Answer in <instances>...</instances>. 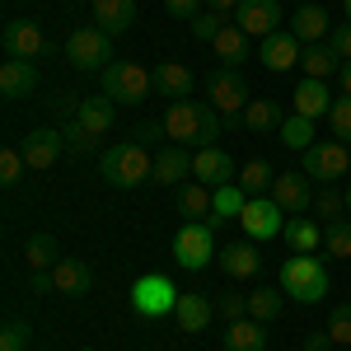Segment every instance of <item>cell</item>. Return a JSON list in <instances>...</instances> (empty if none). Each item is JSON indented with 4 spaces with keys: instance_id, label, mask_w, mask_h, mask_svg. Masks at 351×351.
<instances>
[{
    "instance_id": "d6a6232c",
    "label": "cell",
    "mask_w": 351,
    "mask_h": 351,
    "mask_svg": "<svg viewBox=\"0 0 351 351\" xmlns=\"http://www.w3.org/2000/svg\"><path fill=\"white\" fill-rule=\"evenodd\" d=\"M276 136H281V145L286 150H309L314 145V117H300V112H291V117H281V127H276Z\"/></svg>"
},
{
    "instance_id": "1f68e13d",
    "label": "cell",
    "mask_w": 351,
    "mask_h": 351,
    "mask_svg": "<svg viewBox=\"0 0 351 351\" xmlns=\"http://www.w3.org/2000/svg\"><path fill=\"white\" fill-rule=\"evenodd\" d=\"M24 263H28V271H52L61 263V243L52 234H33L24 243Z\"/></svg>"
},
{
    "instance_id": "2e32d148",
    "label": "cell",
    "mask_w": 351,
    "mask_h": 351,
    "mask_svg": "<svg viewBox=\"0 0 351 351\" xmlns=\"http://www.w3.org/2000/svg\"><path fill=\"white\" fill-rule=\"evenodd\" d=\"M271 202H276L286 216H304V211L314 206L309 173H276V183H271Z\"/></svg>"
},
{
    "instance_id": "484cf974",
    "label": "cell",
    "mask_w": 351,
    "mask_h": 351,
    "mask_svg": "<svg viewBox=\"0 0 351 351\" xmlns=\"http://www.w3.org/2000/svg\"><path fill=\"white\" fill-rule=\"evenodd\" d=\"M155 89H160L164 99L178 104V99L192 94V71L183 66V61H160V66H155Z\"/></svg>"
},
{
    "instance_id": "8d00e7d4",
    "label": "cell",
    "mask_w": 351,
    "mask_h": 351,
    "mask_svg": "<svg viewBox=\"0 0 351 351\" xmlns=\"http://www.w3.org/2000/svg\"><path fill=\"white\" fill-rule=\"evenodd\" d=\"M271 183H276V173H271L267 160H248L239 173V188L248 192V197H263V192H271Z\"/></svg>"
},
{
    "instance_id": "ac0fdd59",
    "label": "cell",
    "mask_w": 351,
    "mask_h": 351,
    "mask_svg": "<svg viewBox=\"0 0 351 351\" xmlns=\"http://www.w3.org/2000/svg\"><path fill=\"white\" fill-rule=\"evenodd\" d=\"M94 286V271H89V263H80V258H61L52 271H47V291L52 295H84Z\"/></svg>"
},
{
    "instance_id": "816d5d0a",
    "label": "cell",
    "mask_w": 351,
    "mask_h": 351,
    "mask_svg": "<svg viewBox=\"0 0 351 351\" xmlns=\"http://www.w3.org/2000/svg\"><path fill=\"white\" fill-rule=\"evenodd\" d=\"M328 347H332L328 332H309V337H304V351H328Z\"/></svg>"
},
{
    "instance_id": "44dd1931",
    "label": "cell",
    "mask_w": 351,
    "mask_h": 351,
    "mask_svg": "<svg viewBox=\"0 0 351 351\" xmlns=\"http://www.w3.org/2000/svg\"><path fill=\"white\" fill-rule=\"evenodd\" d=\"M33 84H38V66L19 61V56H5V66H0V94L5 99H24V94H33Z\"/></svg>"
},
{
    "instance_id": "d6986e66",
    "label": "cell",
    "mask_w": 351,
    "mask_h": 351,
    "mask_svg": "<svg viewBox=\"0 0 351 351\" xmlns=\"http://www.w3.org/2000/svg\"><path fill=\"white\" fill-rule=\"evenodd\" d=\"M332 104H337V99L328 94V80H309V75H304V80L295 84V94H291V112L314 117V122H319V117H328V112H332Z\"/></svg>"
},
{
    "instance_id": "603a6c76",
    "label": "cell",
    "mask_w": 351,
    "mask_h": 351,
    "mask_svg": "<svg viewBox=\"0 0 351 351\" xmlns=\"http://www.w3.org/2000/svg\"><path fill=\"white\" fill-rule=\"evenodd\" d=\"M220 267L230 271L234 281H253V276H258V267H263V253L253 248V239L230 243V248H220Z\"/></svg>"
},
{
    "instance_id": "cb8c5ba5",
    "label": "cell",
    "mask_w": 351,
    "mask_h": 351,
    "mask_svg": "<svg viewBox=\"0 0 351 351\" xmlns=\"http://www.w3.org/2000/svg\"><path fill=\"white\" fill-rule=\"evenodd\" d=\"M211 314H216V304L202 295V291H188V295H178V309H173V319L183 332H202V328H211Z\"/></svg>"
},
{
    "instance_id": "9f6ffc18",
    "label": "cell",
    "mask_w": 351,
    "mask_h": 351,
    "mask_svg": "<svg viewBox=\"0 0 351 351\" xmlns=\"http://www.w3.org/2000/svg\"><path fill=\"white\" fill-rule=\"evenodd\" d=\"M304 5H309V0H304Z\"/></svg>"
},
{
    "instance_id": "ab89813d",
    "label": "cell",
    "mask_w": 351,
    "mask_h": 351,
    "mask_svg": "<svg viewBox=\"0 0 351 351\" xmlns=\"http://www.w3.org/2000/svg\"><path fill=\"white\" fill-rule=\"evenodd\" d=\"M24 173H28L24 150H19V145H5V150H0V183H5V188H14Z\"/></svg>"
},
{
    "instance_id": "4dcf8cb0",
    "label": "cell",
    "mask_w": 351,
    "mask_h": 351,
    "mask_svg": "<svg viewBox=\"0 0 351 351\" xmlns=\"http://www.w3.org/2000/svg\"><path fill=\"white\" fill-rule=\"evenodd\" d=\"M211 202H216V192L206 188V183H183L178 188V216H188V220H211Z\"/></svg>"
},
{
    "instance_id": "5bb4252c",
    "label": "cell",
    "mask_w": 351,
    "mask_h": 351,
    "mask_svg": "<svg viewBox=\"0 0 351 351\" xmlns=\"http://www.w3.org/2000/svg\"><path fill=\"white\" fill-rule=\"evenodd\" d=\"M234 24L248 38H271L281 28V0H243L239 10H234Z\"/></svg>"
},
{
    "instance_id": "f546056e",
    "label": "cell",
    "mask_w": 351,
    "mask_h": 351,
    "mask_svg": "<svg viewBox=\"0 0 351 351\" xmlns=\"http://www.w3.org/2000/svg\"><path fill=\"white\" fill-rule=\"evenodd\" d=\"M243 206H248V192L239 188V183H225V188H216V202H211V220L206 225H225V220H239Z\"/></svg>"
},
{
    "instance_id": "e0dca14e",
    "label": "cell",
    "mask_w": 351,
    "mask_h": 351,
    "mask_svg": "<svg viewBox=\"0 0 351 351\" xmlns=\"http://www.w3.org/2000/svg\"><path fill=\"white\" fill-rule=\"evenodd\" d=\"M192 145H164L160 155H155V173H150V183L155 188H178V178H192Z\"/></svg>"
},
{
    "instance_id": "e575fe53",
    "label": "cell",
    "mask_w": 351,
    "mask_h": 351,
    "mask_svg": "<svg viewBox=\"0 0 351 351\" xmlns=\"http://www.w3.org/2000/svg\"><path fill=\"white\" fill-rule=\"evenodd\" d=\"M248 319H258V324H276V319H281V291H271V286H253V291H248Z\"/></svg>"
},
{
    "instance_id": "7c38bea8",
    "label": "cell",
    "mask_w": 351,
    "mask_h": 351,
    "mask_svg": "<svg viewBox=\"0 0 351 351\" xmlns=\"http://www.w3.org/2000/svg\"><path fill=\"white\" fill-rule=\"evenodd\" d=\"M258 61H263L267 71H276V75H286L291 66H300V61H304V43H300L291 28H276L271 38H263V47H258Z\"/></svg>"
},
{
    "instance_id": "83f0119b",
    "label": "cell",
    "mask_w": 351,
    "mask_h": 351,
    "mask_svg": "<svg viewBox=\"0 0 351 351\" xmlns=\"http://www.w3.org/2000/svg\"><path fill=\"white\" fill-rule=\"evenodd\" d=\"M225 351H267V328L258 319H234L225 328Z\"/></svg>"
},
{
    "instance_id": "277c9868",
    "label": "cell",
    "mask_w": 351,
    "mask_h": 351,
    "mask_svg": "<svg viewBox=\"0 0 351 351\" xmlns=\"http://www.w3.org/2000/svg\"><path fill=\"white\" fill-rule=\"evenodd\" d=\"M150 89H155V75L141 61H112L104 71V94L112 104H145Z\"/></svg>"
},
{
    "instance_id": "4fadbf2b",
    "label": "cell",
    "mask_w": 351,
    "mask_h": 351,
    "mask_svg": "<svg viewBox=\"0 0 351 351\" xmlns=\"http://www.w3.org/2000/svg\"><path fill=\"white\" fill-rule=\"evenodd\" d=\"M19 150H24V160L33 173H43V169H52L61 160V150H66V136L56 132V127H38V132H28L19 141Z\"/></svg>"
},
{
    "instance_id": "60d3db41",
    "label": "cell",
    "mask_w": 351,
    "mask_h": 351,
    "mask_svg": "<svg viewBox=\"0 0 351 351\" xmlns=\"http://www.w3.org/2000/svg\"><path fill=\"white\" fill-rule=\"evenodd\" d=\"M328 132H332V141H347L351 145V94H342V99L332 104V112H328Z\"/></svg>"
},
{
    "instance_id": "db71d44e",
    "label": "cell",
    "mask_w": 351,
    "mask_h": 351,
    "mask_svg": "<svg viewBox=\"0 0 351 351\" xmlns=\"http://www.w3.org/2000/svg\"><path fill=\"white\" fill-rule=\"evenodd\" d=\"M342 10H347V24H351V0H342Z\"/></svg>"
},
{
    "instance_id": "bcb514c9",
    "label": "cell",
    "mask_w": 351,
    "mask_h": 351,
    "mask_svg": "<svg viewBox=\"0 0 351 351\" xmlns=\"http://www.w3.org/2000/svg\"><path fill=\"white\" fill-rule=\"evenodd\" d=\"M328 47H332V56L337 61H351V24H337L332 33H328Z\"/></svg>"
},
{
    "instance_id": "7dc6e473",
    "label": "cell",
    "mask_w": 351,
    "mask_h": 351,
    "mask_svg": "<svg viewBox=\"0 0 351 351\" xmlns=\"http://www.w3.org/2000/svg\"><path fill=\"white\" fill-rule=\"evenodd\" d=\"M220 314H225V324L248 319V295H225V300H220Z\"/></svg>"
},
{
    "instance_id": "f35d334b",
    "label": "cell",
    "mask_w": 351,
    "mask_h": 351,
    "mask_svg": "<svg viewBox=\"0 0 351 351\" xmlns=\"http://www.w3.org/2000/svg\"><path fill=\"white\" fill-rule=\"evenodd\" d=\"M314 216L324 220H337V216H347V192L337 188V183H324V192L314 197Z\"/></svg>"
},
{
    "instance_id": "8fae6325",
    "label": "cell",
    "mask_w": 351,
    "mask_h": 351,
    "mask_svg": "<svg viewBox=\"0 0 351 351\" xmlns=\"http://www.w3.org/2000/svg\"><path fill=\"white\" fill-rule=\"evenodd\" d=\"M0 43H5V56H19V61H38L43 52H52L47 33L33 24V19H10L5 33H0Z\"/></svg>"
},
{
    "instance_id": "f1b7e54d",
    "label": "cell",
    "mask_w": 351,
    "mask_h": 351,
    "mask_svg": "<svg viewBox=\"0 0 351 351\" xmlns=\"http://www.w3.org/2000/svg\"><path fill=\"white\" fill-rule=\"evenodd\" d=\"M112 117H117L112 99H84V104H75V122H80L84 132H94L99 141L112 132Z\"/></svg>"
},
{
    "instance_id": "7a4b0ae2",
    "label": "cell",
    "mask_w": 351,
    "mask_h": 351,
    "mask_svg": "<svg viewBox=\"0 0 351 351\" xmlns=\"http://www.w3.org/2000/svg\"><path fill=\"white\" fill-rule=\"evenodd\" d=\"M281 291H291V300L300 304H319L328 295V263L319 253H295L281 267Z\"/></svg>"
},
{
    "instance_id": "9a60e30c",
    "label": "cell",
    "mask_w": 351,
    "mask_h": 351,
    "mask_svg": "<svg viewBox=\"0 0 351 351\" xmlns=\"http://www.w3.org/2000/svg\"><path fill=\"white\" fill-rule=\"evenodd\" d=\"M192 178L197 183H206V188H225V183H239V173H234V160L216 150V145H206V150H197L192 155Z\"/></svg>"
},
{
    "instance_id": "d4e9b609",
    "label": "cell",
    "mask_w": 351,
    "mask_h": 351,
    "mask_svg": "<svg viewBox=\"0 0 351 351\" xmlns=\"http://www.w3.org/2000/svg\"><path fill=\"white\" fill-rule=\"evenodd\" d=\"M94 19L108 38H117L136 24V0H94Z\"/></svg>"
},
{
    "instance_id": "f5cc1de1",
    "label": "cell",
    "mask_w": 351,
    "mask_h": 351,
    "mask_svg": "<svg viewBox=\"0 0 351 351\" xmlns=\"http://www.w3.org/2000/svg\"><path fill=\"white\" fill-rule=\"evenodd\" d=\"M337 84H342V94H351V61H342V71H337Z\"/></svg>"
},
{
    "instance_id": "b9f144b4",
    "label": "cell",
    "mask_w": 351,
    "mask_h": 351,
    "mask_svg": "<svg viewBox=\"0 0 351 351\" xmlns=\"http://www.w3.org/2000/svg\"><path fill=\"white\" fill-rule=\"evenodd\" d=\"M328 337H332V347H351V304H337L332 314H328Z\"/></svg>"
},
{
    "instance_id": "f907efd6",
    "label": "cell",
    "mask_w": 351,
    "mask_h": 351,
    "mask_svg": "<svg viewBox=\"0 0 351 351\" xmlns=\"http://www.w3.org/2000/svg\"><path fill=\"white\" fill-rule=\"evenodd\" d=\"M211 5V14H220V19H234V10H239L243 0H206Z\"/></svg>"
},
{
    "instance_id": "c3c4849f",
    "label": "cell",
    "mask_w": 351,
    "mask_h": 351,
    "mask_svg": "<svg viewBox=\"0 0 351 351\" xmlns=\"http://www.w3.org/2000/svg\"><path fill=\"white\" fill-rule=\"evenodd\" d=\"M169 141V132H164V122H141V127H136V141H141V145H150V141Z\"/></svg>"
},
{
    "instance_id": "30bf717a",
    "label": "cell",
    "mask_w": 351,
    "mask_h": 351,
    "mask_svg": "<svg viewBox=\"0 0 351 351\" xmlns=\"http://www.w3.org/2000/svg\"><path fill=\"white\" fill-rule=\"evenodd\" d=\"M239 225H243V234H248L253 243H263V239H276V234L286 230V211H281L271 197H248Z\"/></svg>"
},
{
    "instance_id": "8992f818",
    "label": "cell",
    "mask_w": 351,
    "mask_h": 351,
    "mask_svg": "<svg viewBox=\"0 0 351 351\" xmlns=\"http://www.w3.org/2000/svg\"><path fill=\"white\" fill-rule=\"evenodd\" d=\"M206 99H211V108L225 112V117H243V108L253 104L239 66H216L211 80H206Z\"/></svg>"
},
{
    "instance_id": "ba28073f",
    "label": "cell",
    "mask_w": 351,
    "mask_h": 351,
    "mask_svg": "<svg viewBox=\"0 0 351 351\" xmlns=\"http://www.w3.org/2000/svg\"><path fill=\"white\" fill-rule=\"evenodd\" d=\"M347 169H351L347 141H314V145L304 150V160H300V173H309V178H319V183H337Z\"/></svg>"
},
{
    "instance_id": "ffe728a7",
    "label": "cell",
    "mask_w": 351,
    "mask_h": 351,
    "mask_svg": "<svg viewBox=\"0 0 351 351\" xmlns=\"http://www.w3.org/2000/svg\"><path fill=\"white\" fill-rule=\"evenodd\" d=\"M291 33H295L304 47H319V43H328V33H332V24H328V10H324V5H300L295 19H291Z\"/></svg>"
},
{
    "instance_id": "4316f807",
    "label": "cell",
    "mask_w": 351,
    "mask_h": 351,
    "mask_svg": "<svg viewBox=\"0 0 351 351\" xmlns=\"http://www.w3.org/2000/svg\"><path fill=\"white\" fill-rule=\"evenodd\" d=\"M291 253H319L324 248V220H309V216H291V225L281 230Z\"/></svg>"
},
{
    "instance_id": "74e56055",
    "label": "cell",
    "mask_w": 351,
    "mask_h": 351,
    "mask_svg": "<svg viewBox=\"0 0 351 351\" xmlns=\"http://www.w3.org/2000/svg\"><path fill=\"white\" fill-rule=\"evenodd\" d=\"M324 243L328 258H351V216H337L324 225Z\"/></svg>"
},
{
    "instance_id": "9c48e42d",
    "label": "cell",
    "mask_w": 351,
    "mask_h": 351,
    "mask_svg": "<svg viewBox=\"0 0 351 351\" xmlns=\"http://www.w3.org/2000/svg\"><path fill=\"white\" fill-rule=\"evenodd\" d=\"M132 309L141 319H164V314H173L178 309V291H173V281L160 276V271H150V276H141L132 286Z\"/></svg>"
},
{
    "instance_id": "d590c367",
    "label": "cell",
    "mask_w": 351,
    "mask_h": 351,
    "mask_svg": "<svg viewBox=\"0 0 351 351\" xmlns=\"http://www.w3.org/2000/svg\"><path fill=\"white\" fill-rule=\"evenodd\" d=\"M300 66H304V75H309V80H328V75H337V71H342V61L332 56V47H328V43L304 47V61H300Z\"/></svg>"
},
{
    "instance_id": "7bdbcfd3",
    "label": "cell",
    "mask_w": 351,
    "mask_h": 351,
    "mask_svg": "<svg viewBox=\"0 0 351 351\" xmlns=\"http://www.w3.org/2000/svg\"><path fill=\"white\" fill-rule=\"evenodd\" d=\"M28 337H33V328L24 319H10L0 328V351H28Z\"/></svg>"
},
{
    "instance_id": "11a10c76",
    "label": "cell",
    "mask_w": 351,
    "mask_h": 351,
    "mask_svg": "<svg viewBox=\"0 0 351 351\" xmlns=\"http://www.w3.org/2000/svg\"><path fill=\"white\" fill-rule=\"evenodd\" d=\"M347 216H351V188H347Z\"/></svg>"
},
{
    "instance_id": "6f0895ef",
    "label": "cell",
    "mask_w": 351,
    "mask_h": 351,
    "mask_svg": "<svg viewBox=\"0 0 351 351\" xmlns=\"http://www.w3.org/2000/svg\"><path fill=\"white\" fill-rule=\"evenodd\" d=\"M84 351H89V347H84Z\"/></svg>"
},
{
    "instance_id": "5b68a950",
    "label": "cell",
    "mask_w": 351,
    "mask_h": 351,
    "mask_svg": "<svg viewBox=\"0 0 351 351\" xmlns=\"http://www.w3.org/2000/svg\"><path fill=\"white\" fill-rule=\"evenodd\" d=\"M66 61L75 71H108L112 66V38L104 28H75L66 38Z\"/></svg>"
},
{
    "instance_id": "836d02e7",
    "label": "cell",
    "mask_w": 351,
    "mask_h": 351,
    "mask_svg": "<svg viewBox=\"0 0 351 351\" xmlns=\"http://www.w3.org/2000/svg\"><path fill=\"white\" fill-rule=\"evenodd\" d=\"M239 122L248 132H276V127H281V104H276V99H253V104L243 108Z\"/></svg>"
},
{
    "instance_id": "681fc988",
    "label": "cell",
    "mask_w": 351,
    "mask_h": 351,
    "mask_svg": "<svg viewBox=\"0 0 351 351\" xmlns=\"http://www.w3.org/2000/svg\"><path fill=\"white\" fill-rule=\"evenodd\" d=\"M164 10L173 19H197V0H164Z\"/></svg>"
},
{
    "instance_id": "52a82bcc",
    "label": "cell",
    "mask_w": 351,
    "mask_h": 351,
    "mask_svg": "<svg viewBox=\"0 0 351 351\" xmlns=\"http://www.w3.org/2000/svg\"><path fill=\"white\" fill-rule=\"evenodd\" d=\"M206 112L211 104H192V99H178V104H169L164 112V132H169V145H202V132H206Z\"/></svg>"
},
{
    "instance_id": "6da1fadb",
    "label": "cell",
    "mask_w": 351,
    "mask_h": 351,
    "mask_svg": "<svg viewBox=\"0 0 351 351\" xmlns=\"http://www.w3.org/2000/svg\"><path fill=\"white\" fill-rule=\"evenodd\" d=\"M150 173H155V160L141 141H117L104 150V178L112 188H141V183H150Z\"/></svg>"
},
{
    "instance_id": "7402d4cb",
    "label": "cell",
    "mask_w": 351,
    "mask_h": 351,
    "mask_svg": "<svg viewBox=\"0 0 351 351\" xmlns=\"http://www.w3.org/2000/svg\"><path fill=\"white\" fill-rule=\"evenodd\" d=\"M211 47H216L220 66H248V56H253V38H248L239 24H230V28H220V33H216Z\"/></svg>"
},
{
    "instance_id": "ee69618b",
    "label": "cell",
    "mask_w": 351,
    "mask_h": 351,
    "mask_svg": "<svg viewBox=\"0 0 351 351\" xmlns=\"http://www.w3.org/2000/svg\"><path fill=\"white\" fill-rule=\"evenodd\" d=\"M61 136H66V150H71V155H89V150L99 145V136H94V132H84L75 117L66 122V132H61Z\"/></svg>"
},
{
    "instance_id": "f6af8a7d",
    "label": "cell",
    "mask_w": 351,
    "mask_h": 351,
    "mask_svg": "<svg viewBox=\"0 0 351 351\" xmlns=\"http://www.w3.org/2000/svg\"><path fill=\"white\" fill-rule=\"evenodd\" d=\"M220 28H230V19H220V14L206 10V14H197V19H192V38H197V43H216Z\"/></svg>"
},
{
    "instance_id": "3957f363",
    "label": "cell",
    "mask_w": 351,
    "mask_h": 351,
    "mask_svg": "<svg viewBox=\"0 0 351 351\" xmlns=\"http://www.w3.org/2000/svg\"><path fill=\"white\" fill-rule=\"evenodd\" d=\"M173 258H178V267H188V271L211 267V258H216V225L183 220L178 234H173Z\"/></svg>"
}]
</instances>
